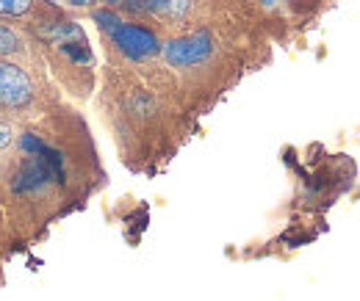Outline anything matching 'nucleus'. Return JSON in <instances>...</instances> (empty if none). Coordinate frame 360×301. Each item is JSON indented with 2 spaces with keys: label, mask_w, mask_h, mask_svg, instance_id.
<instances>
[{
  "label": "nucleus",
  "mask_w": 360,
  "mask_h": 301,
  "mask_svg": "<svg viewBox=\"0 0 360 301\" xmlns=\"http://www.w3.org/2000/svg\"><path fill=\"white\" fill-rule=\"evenodd\" d=\"M161 50H164V55L172 67H194V64H202V61L211 58L214 39H211L208 31H194L188 36H180L175 42L164 44Z\"/></svg>",
  "instance_id": "obj_1"
},
{
  "label": "nucleus",
  "mask_w": 360,
  "mask_h": 301,
  "mask_svg": "<svg viewBox=\"0 0 360 301\" xmlns=\"http://www.w3.org/2000/svg\"><path fill=\"white\" fill-rule=\"evenodd\" d=\"M114 44L134 61H144V58H153L161 53V42L153 31L141 28V25H128V22H120L111 34H108Z\"/></svg>",
  "instance_id": "obj_2"
},
{
  "label": "nucleus",
  "mask_w": 360,
  "mask_h": 301,
  "mask_svg": "<svg viewBox=\"0 0 360 301\" xmlns=\"http://www.w3.org/2000/svg\"><path fill=\"white\" fill-rule=\"evenodd\" d=\"M31 97H34L31 78L20 67L0 58V102L8 108H22L31 102Z\"/></svg>",
  "instance_id": "obj_3"
},
{
  "label": "nucleus",
  "mask_w": 360,
  "mask_h": 301,
  "mask_svg": "<svg viewBox=\"0 0 360 301\" xmlns=\"http://www.w3.org/2000/svg\"><path fill=\"white\" fill-rule=\"evenodd\" d=\"M191 0H150L147 11H158V14H169V17H183L188 11Z\"/></svg>",
  "instance_id": "obj_4"
},
{
  "label": "nucleus",
  "mask_w": 360,
  "mask_h": 301,
  "mask_svg": "<svg viewBox=\"0 0 360 301\" xmlns=\"http://www.w3.org/2000/svg\"><path fill=\"white\" fill-rule=\"evenodd\" d=\"M61 53H64V55H70L75 64H89V61H91V53L84 47V42H81V44L64 42V44H61Z\"/></svg>",
  "instance_id": "obj_5"
},
{
  "label": "nucleus",
  "mask_w": 360,
  "mask_h": 301,
  "mask_svg": "<svg viewBox=\"0 0 360 301\" xmlns=\"http://www.w3.org/2000/svg\"><path fill=\"white\" fill-rule=\"evenodd\" d=\"M34 0H0V17H20L31 8Z\"/></svg>",
  "instance_id": "obj_6"
},
{
  "label": "nucleus",
  "mask_w": 360,
  "mask_h": 301,
  "mask_svg": "<svg viewBox=\"0 0 360 301\" xmlns=\"http://www.w3.org/2000/svg\"><path fill=\"white\" fill-rule=\"evenodd\" d=\"M94 17V22H100V28L105 31V34H111L122 20H120V14H114V11H108V8H103V11H94L91 14Z\"/></svg>",
  "instance_id": "obj_7"
},
{
  "label": "nucleus",
  "mask_w": 360,
  "mask_h": 301,
  "mask_svg": "<svg viewBox=\"0 0 360 301\" xmlns=\"http://www.w3.org/2000/svg\"><path fill=\"white\" fill-rule=\"evenodd\" d=\"M14 50H20V39H17L8 28H3V25H0V55L14 53Z\"/></svg>",
  "instance_id": "obj_8"
},
{
  "label": "nucleus",
  "mask_w": 360,
  "mask_h": 301,
  "mask_svg": "<svg viewBox=\"0 0 360 301\" xmlns=\"http://www.w3.org/2000/svg\"><path fill=\"white\" fill-rule=\"evenodd\" d=\"M105 3H114V6H125L131 11H147L150 0H105Z\"/></svg>",
  "instance_id": "obj_9"
},
{
  "label": "nucleus",
  "mask_w": 360,
  "mask_h": 301,
  "mask_svg": "<svg viewBox=\"0 0 360 301\" xmlns=\"http://www.w3.org/2000/svg\"><path fill=\"white\" fill-rule=\"evenodd\" d=\"M8 141H11V130L6 128V125H0V149H3Z\"/></svg>",
  "instance_id": "obj_10"
},
{
  "label": "nucleus",
  "mask_w": 360,
  "mask_h": 301,
  "mask_svg": "<svg viewBox=\"0 0 360 301\" xmlns=\"http://www.w3.org/2000/svg\"><path fill=\"white\" fill-rule=\"evenodd\" d=\"M271 3H274V0H264V6H271Z\"/></svg>",
  "instance_id": "obj_11"
}]
</instances>
